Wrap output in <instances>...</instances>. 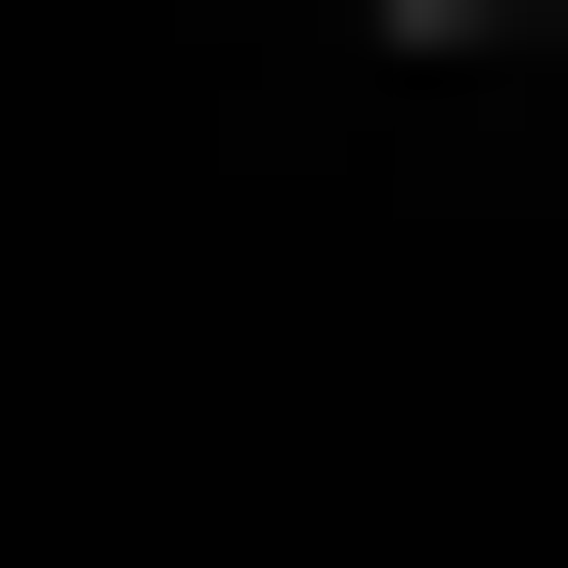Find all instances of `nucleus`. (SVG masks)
Returning a JSON list of instances; mask_svg holds the SVG:
<instances>
[{"instance_id":"f257e3e1","label":"nucleus","mask_w":568,"mask_h":568,"mask_svg":"<svg viewBox=\"0 0 568 568\" xmlns=\"http://www.w3.org/2000/svg\"><path fill=\"white\" fill-rule=\"evenodd\" d=\"M351 44H437V88H481V44H525V0H351Z\"/></svg>"}]
</instances>
